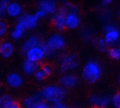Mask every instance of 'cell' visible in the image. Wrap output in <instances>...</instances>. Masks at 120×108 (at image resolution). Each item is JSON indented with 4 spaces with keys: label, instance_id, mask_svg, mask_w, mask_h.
Listing matches in <instances>:
<instances>
[{
    "label": "cell",
    "instance_id": "1",
    "mask_svg": "<svg viewBox=\"0 0 120 108\" xmlns=\"http://www.w3.org/2000/svg\"><path fill=\"white\" fill-rule=\"evenodd\" d=\"M66 94L65 88L60 85H49L42 90L41 95L43 99L50 102H60Z\"/></svg>",
    "mask_w": 120,
    "mask_h": 108
},
{
    "label": "cell",
    "instance_id": "2",
    "mask_svg": "<svg viewBox=\"0 0 120 108\" xmlns=\"http://www.w3.org/2000/svg\"><path fill=\"white\" fill-rule=\"evenodd\" d=\"M101 74L100 65L95 61H89L84 65L82 71V76L88 83L93 84L97 81Z\"/></svg>",
    "mask_w": 120,
    "mask_h": 108
},
{
    "label": "cell",
    "instance_id": "3",
    "mask_svg": "<svg viewBox=\"0 0 120 108\" xmlns=\"http://www.w3.org/2000/svg\"><path fill=\"white\" fill-rule=\"evenodd\" d=\"M79 65L80 59L78 55L71 54L66 56L62 59L60 70L62 72H65L76 68Z\"/></svg>",
    "mask_w": 120,
    "mask_h": 108
},
{
    "label": "cell",
    "instance_id": "4",
    "mask_svg": "<svg viewBox=\"0 0 120 108\" xmlns=\"http://www.w3.org/2000/svg\"><path fill=\"white\" fill-rule=\"evenodd\" d=\"M38 19L35 15L32 14H25L19 17L18 22L21 25L26 29H33L37 25Z\"/></svg>",
    "mask_w": 120,
    "mask_h": 108
},
{
    "label": "cell",
    "instance_id": "5",
    "mask_svg": "<svg viewBox=\"0 0 120 108\" xmlns=\"http://www.w3.org/2000/svg\"><path fill=\"white\" fill-rule=\"evenodd\" d=\"M26 60L34 63H38L45 57L43 50L39 45L28 50L25 53Z\"/></svg>",
    "mask_w": 120,
    "mask_h": 108
},
{
    "label": "cell",
    "instance_id": "6",
    "mask_svg": "<svg viewBox=\"0 0 120 108\" xmlns=\"http://www.w3.org/2000/svg\"><path fill=\"white\" fill-rule=\"evenodd\" d=\"M46 44L54 50H59L64 47L65 40L60 34H53L49 37Z\"/></svg>",
    "mask_w": 120,
    "mask_h": 108
},
{
    "label": "cell",
    "instance_id": "7",
    "mask_svg": "<svg viewBox=\"0 0 120 108\" xmlns=\"http://www.w3.org/2000/svg\"><path fill=\"white\" fill-rule=\"evenodd\" d=\"M66 14L62 11L61 9H59L58 12L55 13L52 17V21L55 28L59 30L64 29L65 25V19Z\"/></svg>",
    "mask_w": 120,
    "mask_h": 108
},
{
    "label": "cell",
    "instance_id": "8",
    "mask_svg": "<svg viewBox=\"0 0 120 108\" xmlns=\"http://www.w3.org/2000/svg\"><path fill=\"white\" fill-rule=\"evenodd\" d=\"M22 12V5L16 2H9L6 9V14L11 17H18Z\"/></svg>",
    "mask_w": 120,
    "mask_h": 108
},
{
    "label": "cell",
    "instance_id": "9",
    "mask_svg": "<svg viewBox=\"0 0 120 108\" xmlns=\"http://www.w3.org/2000/svg\"><path fill=\"white\" fill-rule=\"evenodd\" d=\"M59 82L63 87H73L78 83V79L75 75L68 74L60 77Z\"/></svg>",
    "mask_w": 120,
    "mask_h": 108
},
{
    "label": "cell",
    "instance_id": "10",
    "mask_svg": "<svg viewBox=\"0 0 120 108\" xmlns=\"http://www.w3.org/2000/svg\"><path fill=\"white\" fill-rule=\"evenodd\" d=\"M80 25V18L77 13L70 12L66 16L65 25L70 29H76Z\"/></svg>",
    "mask_w": 120,
    "mask_h": 108
},
{
    "label": "cell",
    "instance_id": "11",
    "mask_svg": "<svg viewBox=\"0 0 120 108\" xmlns=\"http://www.w3.org/2000/svg\"><path fill=\"white\" fill-rule=\"evenodd\" d=\"M39 9L48 14H55L57 8V4L53 1H42L39 2Z\"/></svg>",
    "mask_w": 120,
    "mask_h": 108
},
{
    "label": "cell",
    "instance_id": "12",
    "mask_svg": "<svg viewBox=\"0 0 120 108\" xmlns=\"http://www.w3.org/2000/svg\"><path fill=\"white\" fill-rule=\"evenodd\" d=\"M14 51V47L12 43L8 41L1 43L0 47V55L4 58H9L12 55Z\"/></svg>",
    "mask_w": 120,
    "mask_h": 108
},
{
    "label": "cell",
    "instance_id": "13",
    "mask_svg": "<svg viewBox=\"0 0 120 108\" xmlns=\"http://www.w3.org/2000/svg\"><path fill=\"white\" fill-rule=\"evenodd\" d=\"M7 83L10 86L13 88H18L21 86L23 83V79L21 76L17 73L13 72L7 76Z\"/></svg>",
    "mask_w": 120,
    "mask_h": 108
},
{
    "label": "cell",
    "instance_id": "14",
    "mask_svg": "<svg viewBox=\"0 0 120 108\" xmlns=\"http://www.w3.org/2000/svg\"><path fill=\"white\" fill-rule=\"evenodd\" d=\"M39 44V42L38 37L35 36H32L28 38L24 44L22 45L21 47V51L22 53L25 54L28 50L37 46Z\"/></svg>",
    "mask_w": 120,
    "mask_h": 108
},
{
    "label": "cell",
    "instance_id": "15",
    "mask_svg": "<svg viewBox=\"0 0 120 108\" xmlns=\"http://www.w3.org/2000/svg\"><path fill=\"white\" fill-rule=\"evenodd\" d=\"M39 65L38 63L31 62L28 60L25 61L23 65V71L27 75H32L35 74V72L39 70Z\"/></svg>",
    "mask_w": 120,
    "mask_h": 108
},
{
    "label": "cell",
    "instance_id": "16",
    "mask_svg": "<svg viewBox=\"0 0 120 108\" xmlns=\"http://www.w3.org/2000/svg\"><path fill=\"white\" fill-rule=\"evenodd\" d=\"M119 36V30H118V29H117L116 30L105 33L104 39L107 44L109 45L110 44H113V43H116V42L118 40Z\"/></svg>",
    "mask_w": 120,
    "mask_h": 108
},
{
    "label": "cell",
    "instance_id": "17",
    "mask_svg": "<svg viewBox=\"0 0 120 108\" xmlns=\"http://www.w3.org/2000/svg\"><path fill=\"white\" fill-rule=\"evenodd\" d=\"M42 100H43V98L41 94H37L25 98L23 101V105L26 108H34V106L36 103Z\"/></svg>",
    "mask_w": 120,
    "mask_h": 108
},
{
    "label": "cell",
    "instance_id": "18",
    "mask_svg": "<svg viewBox=\"0 0 120 108\" xmlns=\"http://www.w3.org/2000/svg\"><path fill=\"white\" fill-rule=\"evenodd\" d=\"M39 45L41 47L44 53L45 57H50L53 55L54 50L49 46L46 43H41Z\"/></svg>",
    "mask_w": 120,
    "mask_h": 108
},
{
    "label": "cell",
    "instance_id": "19",
    "mask_svg": "<svg viewBox=\"0 0 120 108\" xmlns=\"http://www.w3.org/2000/svg\"><path fill=\"white\" fill-rule=\"evenodd\" d=\"M96 46H97V48L101 51H105L108 50V44L105 42L104 39H97L95 41Z\"/></svg>",
    "mask_w": 120,
    "mask_h": 108
},
{
    "label": "cell",
    "instance_id": "20",
    "mask_svg": "<svg viewBox=\"0 0 120 108\" xmlns=\"http://www.w3.org/2000/svg\"><path fill=\"white\" fill-rule=\"evenodd\" d=\"M8 1H0V20H4V18L7 15L6 9L8 4H9Z\"/></svg>",
    "mask_w": 120,
    "mask_h": 108
},
{
    "label": "cell",
    "instance_id": "21",
    "mask_svg": "<svg viewBox=\"0 0 120 108\" xmlns=\"http://www.w3.org/2000/svg\"><path fill=\"white\" fill-rule=\"evenodd\" d=\"M108 54L112 58L118 60L120 57V50L117 47H112L108 50Z\"/></svg>",
    "mask_w": 120,
    "mask_h": 108
},
{
    "label": "cell",
    "instance_id": "22",
    "mask_svg": "<svg viewBox=\"0 0 120 108\" xmlns=\"http://www.w3.org/2000/svg\"><path fill=\"white\" fill-rule=\"evenodd\" d=\"M8 24L4 20H0V38L3 37L8 30Z\"/></svg>",
    "mask_w": 120,
    "mask_h": 108
},
{
    "label": "cell",
    "instance_id": "23",
    "mask_svg": "<svg viewBox=\"0 0 120 108\" xmlns=\"http://www.w3.org/2000/svg\"><path fill=\"white\" fill-rule=\"evenodd\" d=\"M111 102V98L109 96H104L101 97L100 103L98 108H105Z\"/></svg>",
    "mask_w": 120,
    "mask_h": 108
},
{
    "label": "cell",
    "instance_id": "24",
    "mask_svg": "<svg viewBox=\"0 0 120 108\" xmlns=\"http://www.w3.org/2000/svg\"><path fill=\"white\" fill-rule=\"evenodd\" d=\"M100 101L101 97L100 96L97 95H93L90 98V103L96 108H98V107H99Z\"/></svg>",
    "mask_w": 120,
    "mask_h": 108
},
{
    "label": "cell",
    "instance_id": "25",
    "mask_svg": "<svg viewBox=\"0 0 120 108\" xmlns=\"http://www.w3.org/2000/svg\"><path fill=\"white\" fill-rule=\"evenodd\" d=\"M111 102L112 105L116 108H120V95L119 93H117L112 97Z\"/></svg>",
    "mask_w": 120,
    "mask_h": 108
},
{
    "label": "cell",
    "instance_id": "26",
    "mask_svg": "<svg viewBox=\"0 0 120 108\" xmlns=\"http://www.w3.org/2000/svg\"><path fill=\"white\" fill-rule=\"evenodd\" d=\"M23 33V32L14 28V29L11 32V36L14 39H19L21 38L22 36Z\"/></svg>",
    "mask_w": 120,
    "mask_h": 108
},
{
    "label": "cell",
    "instance_id": "27",
    "mask_svg": "<svg viewBox=\"0 0 120 108\" xmlns=\"http://www.w3.org/2000/svg\"><path fill=\"white\" fill-rule=\"evenodd\" d=\"M34 76H35V77L36 80L39 81H42L46 77L45 75L44 74L43 71L41 70H38V71H36L35 72V74H34Z\"/></svg>",
    "mask_w": 120,
    "mask_h": 108
},
{
    "label": "cell",
    "instance_id": "28",
    "mask_svg": "<svg viewBox=\"0 0 120 108\" xmlns=\"http://www.w3.org/2000/svg\"><path fill=\"white\" fill-rule=\"evenodd\" d=\"M34 108H50V105L46 102L43 101V100L40 101L36 103L34 106Z\"/></svg>",
    "mask_w": 120,
    "mask_h": 108
},
{
    "label": "cell",
    "instance_id": "29",
    "mask_svg": "<svg viewBox=\"0 0 120 108\" xmlns=\"http://www.w3.org/2000/svg\"><path fill=\"white\" fill-rule=\"evenodd\" d=\"M41 70L43 71V72L45 75V76H49L51 74L52 69V67L50 65H48V64H45V65H44L42 67V70Z\"/></svg>",
    "mask_w": 120,
    "mask_h": 108
},
{
    "label": "cell",
    "instance_id": "30",
    "mask_svg": "<svg viewBox=\"0 0 120 108\" xmlns=\"http://www.w3.org/2000/svg\"><path fill=\"white\" fill-rule=\"evenodd\" d=\"M2 108H21V105L17 102H15L12 101L10 103L8 104L7 105H5Z\"/></svg>",
    "mask_w": 120,
    "mask_h": 108
},
{
    "label": "cell",
    "instance_id": "31",
    "mask_svg": "<svg viewBox=\"0 0 120 108\" xmlns=\"http://www.w3.org/2000/svg\"><path fill=\"white\" fill-rule=\"evenodd\" d=\"M46 15L47 13L46 12H45L43 10L41 9H39L35 14V16H36L38 19L39 18H41L45 17V16H46Z\"/></svg>",
    "mask_w": 120,
    "mask_h": 108
},
{
    "label": "cell",
    "instance_id": "32",
    "mask_svg": "<svg viewBox=\"0 0 120 108\" xmlns=\"http://www.w3.org/2000/svg\"><path fill=\"white\" fill-rule=\"evenodd\" d=\"M50 108H68L66 106V105H64L63 103H62V102H56V103H53L52 104Z\"/></svg>",
    "mask_w": 120,
    "mask_h": 108
},
{
    "label": "cell",
    "instance_id": "33",
    "mask_svg": "<svg viewBox=\"0 0 120 108\" xmlns=\"http://www.w3.org/2000/svg\"><path fill=\"white\" fill-rule=\"evenodd\" d=\"M117 29V28H116L115 26L112 25H111V24H109L105 26V28H104V30H105V33H106V32H110V31H112V30H116V29Z\"/></svg>",
    "mask_w": 120,
    "mask_h": 108
},
{
    "label": "cell",
    "instance_id": "34",
    "mask_svg": "<svg viewBox=\"0 0 120 108\" xmlns=\"http://www.w3.org/2000/svg\"><path fill=\"white\" fill-rule=\"evenodd\" d=\"M111 2V0H104L103 1V4L104 5H108Z\"/></svg>",
    "mask_w": 120,
    "mask_h": 108
},
{
    "label": "cell",
    "instance_id": "35",
    "mask_svg": "<svg viewBox=\"0 0 120 108\" xmlns=\"http://www.w3.org/2000/svg\"><path fill=\"white\" fill-rule=\"evenodd\" d=\"M1 43H2V42H1V40H0V47H1Z\"/></svg>",
    "mask_w": 120,
    "mask_h": 108
},
{
    "label": "cell",
    "instance_id": "36",
    "mask_svg": "<svg viewBox=\"0 0 120 108\" xmlns=\"http://www.w3.org/2000/svg\"></svg>",
    "mask_w": 120,
    "mask_h": 108
}]
</instances>
